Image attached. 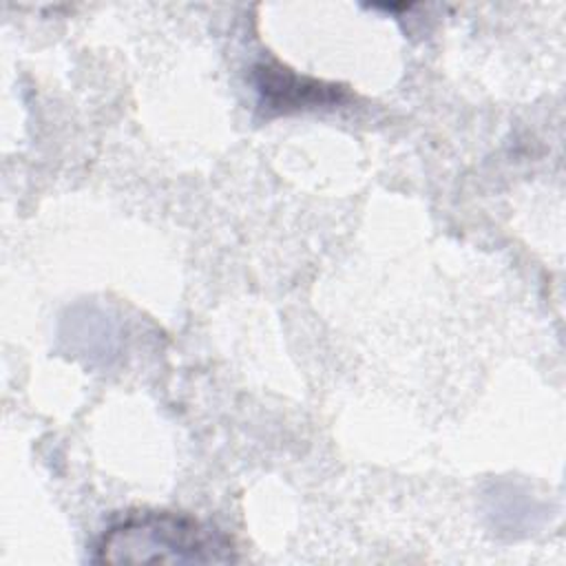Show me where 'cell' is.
<instances>
[{"instance_id": "cell-1", "label": "cell", "mask_w": 566, "mask_h": 566, "mask_svg": "<svg viewBox=\"0 0 566 566\" xmlns=\"http://www.w3.org/2000/svg\"><path fill=\"white\" fill-rule=\"evenodd\" d=\"M232 542L214 526L184 513L153 511L128 515L95 546L102 564H230Z\"/></svg>"}, {"instance_id": "cell-2", "label": "cell", "mask_w": 566, "mask_h": 566, "mask_svg": "<svg viewBox=\"0 0 566 566\" xmlns=\"http://www.w3.org/2000/svg\"><path fill=\"white\" fill-rule=\"evenodd\" d=\"M259 91L270 108H301L307 104H325L338 99L336 86H323L321 82L303 80L287 69L259 66Z\"/></svg>"}]
</instances>
